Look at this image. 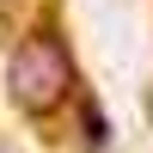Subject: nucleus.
<instances>
[{
	"label": "nucleus",
	"mask_w": 153,
	"mask_h": 153,
	"mask_svg": "<svg viewBox=\"0 0 153 153\" xmlns=\"http://www.w3.org/2000/svg\"><path fill=\"white\" fill-rule=\"evenodd\" d=\"M74 86H80V68H74V43L61 37V25H37L12 43L6 92L25 117H55L74 98Z\"/></svg>",
	"instance_id": "1"
},
{
	"label": "nucleus",
	"mask_w": 153,
	"mask_h": 153,
	"mask_svg": "<svg viewBox=\"0 0 153 153\" xmlns=\"http://www.w3.org/2000/svg\"><path fill=\"white\" fill-rule=\"evenodd\" d=\"M80 117H86V135H92V147L104 141V117H98V104H80Z\"/></svg>",
	"instance_id": "2"
},
{
	"label": "nucleus",
	"mask_w": 153,
	"mask_h": 153,
	"mask_svg": "<svg viewBox=\"0 0 153 153\" xmlns=\"http://www.w3.org/2000/svg\"><path fill=\"white\" fill-rule=\"evenodd\" d=\"M0 153H25V147H12V141H6V135H0Z\"/></svg>",
	"instance_id": "3"
}]
</instances>
